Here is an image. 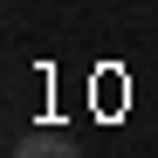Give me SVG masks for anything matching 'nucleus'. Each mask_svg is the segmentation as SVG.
<instances>
[{"label": "nucleus", "mask_w": 158, "mask_h": 158, "mask_svg": "<svg viewBox=\"0 0 158 158\" xmlns=\"http://www.w3.org/2000/svg\"><path fill=\"white\" fill-rule=\"evenodd\" d=\"M7 158H69V144H62V131H28V138H14Z\"/></svg>", "instance_id": "1"}]
</instances>
